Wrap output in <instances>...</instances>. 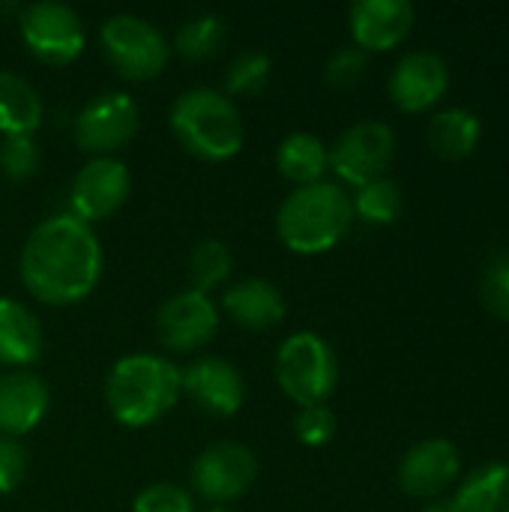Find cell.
Masks as SVG:
<instances>
[{"mask_svg": "<svg viewBox=\"0 0 509 512\" xmlns=\"http://www.w3.org/2000/svg\"><path fill=\"white\" fill-rule=\"evenodd\" d=\"M105 255L93 225L72 213L42 219L24 240L18 258L21 285L45 306H75L102 279Z\"/></svg>", "mask_w": 509, "mask_h": 512, "instance_id": "1", "label": "cell"}, {"mask_svg": "<svg viewBox=\"0 0 509 512\" xmlns=\"http://www.w3.org/2000/svg\"><path fill=\"white\" fill-rule=\"evenodd\" d=\"M180 366L162 354H126L105 378V405L126 429L159 423L180 402Z\"/></svg>", "mask_w": 509, "mask_h": 512, "instance_id": "2", "label": "cell"}, {"mask_svg": "<svg viewBox=\"0 0 509 512\" xmlns=\"http://www.w3.org/2000/svg\"><path fill=\"white\" fill-rule=\"evenodd\" d=\"M168 126L177 144L201 162H228L246 144L237 102L216 87L183 90L168 111Z\"/></svg>", "mask_w": 509, "mask_h": 512, "instance_id": "3", "label": "cell"}, {"mask_svg": "<svg viewBox=\"0 0 509 512\" xmlns=\"http://www.w3.org/2000/svg\"><path fill=\"white\" fill-rule=\"evenodd\" d=\"M351 222V195L333 180L297 186L276 210V234L297 255L330 252L348 234Z\"/></svg>", "mask_w": 509, "mask_h": 512, "instance_id": "4", "label": "cell"}, {"mask_svg": "<svg viewBox=\"0 0 509 512\" xmlns=\"http://www.w3.org/2000/svg\"><path fill=\"white\" fill-rule=\"evenodd\" d=\"M273 372L279 390L300 408L327 405L339 384V357L324 336L300 330L279 345Z\"/></svg>", "mask_w": 509, "mask_h": 512, "instance_id": "5", "label": "cell"}, {"mask_svg": "<svg viewBox=\"0 0 509 512\" xmlns=\"http://www.w3.org/2000/svg\"><path fill=\"white\" fill-rule=\"evenodd\" d=\"M99 45L114 72L126 81L159 78L171 60V42L165 33L141 15L114 12L99 27Z\"/></svg>", "mask_w": 509, "mask_h": 512, "instance_id": "6", "label": "cell"}, {"mask_svg": "<svg viewBox=\"0 0 509 512\" xmlns=\"http://www.w3.org/2000/svg\"><path fill=\"white\" fill-rule=\"evenodd\" d=\"M18 33L24 48L45 66H69L87 45L84 18L60 0H36L21 6Z\"/></svg>", "mask_w": 509, "mask_h": 512, "instance_id": "7", "label": "cell"}, {"mask_svg": "<svg viewBox=\"0 0 509 512\" xmlns=\"http://www.w3.org/2000/svg\"><path fill=\"white\" fill-rule=\"evenodd\" d=\"M138 129H141L138 102L123 90H108L84 102V108L75 117L72 135L75 144L93 159V156H114L138 135Z\"/></svg>", "mask_w": 509, "mask_h": 512, "instance_id": "8", "label": "cell"}, {"mask_svg": "<svg viewBox=\"0 0 509 512\" xmlns=\"http://www.w3.org/2000/svg\"><path fill=\"white\" fill-rule=\"evenodd\" d=\"M396 156V132L384 120H360L348 126L330 147V168L354 189L387 177Z\"/></svg>", "mask_w": 509, "mask_h": 512, "instance_id": "9", "label": "cell"}, {"mask_svg": "<svg viewBox=\"0 0 509 512\" xmlns=\"http://www.w3.org/2000/svg\"><path fill=\"white\" fill-rule=\"evenodd\" d=\"M258 477V459L246 444L216 441L192 462V492L210 507H225L243 498Z\"/></svg>", "mask_w": 509, "mask_h": 512, "instance_id": "10", "label": "cell"}, {"mask_svg": "<svg viewBox=\"0 0 509 512\" xmlns=\"http://www.w3.org/2000/svg\"><path fill=\"white\" fill-rule=\"evenodd\" d=\"M132 192V174L117 156L87 159L69 189V213L87 225L114 216Z\"/></svg>", "mask_w": 509, "mask_h": 512, "instance_id": "11", "label": "cell"}, {"mask_svg": "<svg viewBox=\"0 0 509 512\" xmlns=\"http://www.w3.org/2000/svg\"><path fill=\"white\" fill-rule=\"evenodd\" d=\"M156 339L162 348L177 354H192L204 348L219 330V306L210 294L180 291L156 309Z\"/></svg>", "mask_w": 509, "mask_h": 512, "instance_id": "12", "label": "cell"}, {"mask_svg": "<svg viewBox=\"0 0 509 512\" xmlns=\"http://www.w3.org/2000/svg\"><path fill=\"white\" fill-rule=\"evenodd\" d=\"M180 390L189 402H195L204 414L228 420L243 408L246 378L228 357L204 354L180 369Z\"/></svg>", "mask_w": 509, "mask_h": 512, "instance_id": "13", "label": "cell"}, {"mask_svg": "<svg viewBox=\"0 0 509 512\" xmlns=\"http://www.w3.org/2000/svg\"><path fill=\"white\" fill-rule=\"evenodd\" d=\"M462 474V456L459 447L447 438H426L417 441L411 450H405V456L399 459V489L408 498H438L444 495Z\"/></svg>", "mask_w": 509, "mask_h": 512, "instance_id": "14", "label": "cell"}, {"mask_svg": "<svg viewBox=\"0 0 509 512\" xmlns=\"http://www.w3.org/2000/svg\"><path fill=\"white\" fill-rule=\"evenodd\" d=\"M447 87H450V66L438 51L429 48L408 51L405 57H399V63L387 78V93L393 105L408 114H420L438 105Z\"/></svg>", "mask_w": 509, "mask_h": 512, "instance_id": "15", "label": "cell"}, {"mask_svg": "<svg viewBox=\"0 0 509 512\" xmlns=\"http://www.w3.org/2000/svg\"><path fill=\"white\" fill-rule=\"evenodd\" d=\"M414 21L417 9L408 0H357L348 9L351 39L366 54L402 45L411 36Z\"/></svg>", "mask_w": 509, "mask_h": 512, "instance_id": "16", "label": "cell"}, {"mask_svg": "<svg viewBox=\"0 0 509 512\" xmlns=\"http://www.w3.org/2000/svg\"><path fill=\"white\" fill-rule=\"evenodd\" d=\"M51 408L48 384L30 369H9L0 375V435L21 438L33 432Z\"/></svg>", "mask_w": 509, "mask_h": 512, "instance_id": "17", "label": "cell"}, {"mask_svg": "<svg viewBox=\"0 0 509 512\" xmlns=\"http://www.w3.org/2000/svg\"><path fill=\"white\" fill-rule=\"evenodd\" d=\"M222 312L243 330L249 333H264L273 330L285 321V297L282 291L267 282V279H240L225 288L222 294Z\"/></svg>", "mask_w": 509, "mask_h": 512, "instance_id": "18", "label": "cell"}, {"mask_svg": "<svg viewBox=\"0 0 509 512\" xmlns=\"http://www.w3.org/2000/svg\"><path fill=\"white\" fill-rule=\"evenodd\" d=\"M45 351V333L30 306L0 297V366L30 369Z\"/></svg>", "mask_w": 509, "mask_h": 512, "instance_id": "19", "label": "cell"}, {"mask_svg": "<svg viewBox=\"0 0 509 512\" xmlns=\"http://www.w3.org/2000/svg\"><path fill=\"white\" fill-rule=\"evenodd\" d=\"M483 138V123L468 108H444L438 111L426 126V144L429 150L444 162H462L468 159Z\"/></svg>", "mask_w": 509, "mask_h": 512, "instance_id": "20", "label": "cell"}, {"mask_svg": "<svg viewBox=\"0 0 509 512\" xmlns=\"http://www.w3.org/2000/svg\"><path fill=\"white\" fill-rule=\"evenodd\" d=\"M42 117L45 105L36 87L24 75L0 69V135H33L42 126Z\"/></svg>", "mask_w": 509, "mask_h": 512, "instance_id": "21", "label": "cell"}, {"mask_svg": "<svg viewBox=\"0 0 509 512\" xmlns=\"http://www.w3.org/2000/svg\"><path fill=\"white\" fill-rule=\"evenodd\" d=\"M447 512H509L507 462H486L474 468L447 501Z\"/></svg>", "mask_w": 509, "mask_h": 512, "instance_id": "22", "label": "cell"}, {"mask_svg": "<svg viewBox=\"0 0 509 512\" xmlns=\"http://www.w3.org/2000/svg\"><path fill=\"white\" fill-rule=\"evenodd\" d=\"M276 168L294 186L318 183L330 168V147L312 132H291L276 147Z\"/></svg>", "mask_w": 509, "mask_h": 512, "instance_id": "23", "label": "cell"}, {"mask_svg": "<svg viewBox=\"0 0 509 512\" xmlns=\"http://www.w3.org/2000/svg\"><path fill=\"white\" fill-rule=\"evenodd\" d=\"M231 270H234V255L216 237H207V240L195 243L192 252H189V258H186L189 288L192 291H201V294H213L216 288L228 285Z\"/></svg>", "mask_w": 509, "mask_h": 512, "instance_id": "24", "label": "cell"}, {"mask_svg": "<svg viewBox=\"0 0 509 512\" xmlns=\"http://www.w3.org/2000/svg\"><path fill=\"white\" fill-rule=\"evenodd\" d=\"M228 39V24L222 15L216 12H201V15H192L186 18L177 33H174V51L186 60H210L219 54V48L225 45Z\"/></svg>", "mask_w": 509, "mask_h": 512, "instance_id": "25", "label": "cell"}, {"mask_svg": "<svg viewBox=\"0 0 509 512\" xmlns=\"http://www.w3.org/2000/svg\"><path fill=\"white\" fill-rule=\"evenodd\" d=\"M351 210L354 219H363L369 225H393L405 210L402 186L390 177H378L351 195Z\"/></svg>", "mask_w": 509, "mask_h": 512, "instance_id": "26", "label": "cell"}, {"mask_svg": "<svg viewBox=\"0 0 509 512\" xmlns=\"http://www.w3.org/2000/svg\"><path fill=\"white\" fill-rule=\"evenodd\" d=\"M273 75V57L261 48L240 51L225 72V96H252L267 87Z\"/></svg>", "mask_w": 509, "mask_h": 512, "instance_id": "27", "label": "cell"}, {"mask_svg": "<svg viewBox=\"0 0 509 512\" xmlns=\"http://www.w3.org/2000/svg\"><path fill=\"white\" fill-rule=\"evenodd\" d=\"M480 297L489 315H495L498 321H509V246L498 249L486 261L480 279Z\"/></svg>", "mask_w": 509, "mask_h": 512, "instance_id": "28", "label": "cell"}, {"mask_svg": "<svg viewBox=\"0 0 509 512\" xmlns=\"http://www.w3.org/2000/svg\"><path fill=\"white\" fill-rule=\"evenodd\" d=\"M42 165V150L33 141V135H15L3 138L0 144V174L12 183H27L36 177Z\"/></svg>", "mask_w": 509, "mask_h": 512, "instance_id": "29", "label": "cell"}, {"mask_svg": "<svg viewBox=\"0 0 509 512\" xmlns=\"http://www.w3.org/2000/svg\"><path fill=\"white\" fill-rule=\"evenodd\" d=\"M369 72V54L363 48H357L354 42L351 45H339L327 63H324V81L333 87V90H351L357 87Z\"/></svg>", "mask_w": 509, "mask_h": 512, "instance_id": "30", "label": "cell"}, {"mask_svg": "<svg viewBox=\"0 0 509 512\" xmlns=\"http://www.w3.org/2000/svg\"><path fill=\"white\" fill-rule=\"evenodd\" d=\"M132 512H195V498L177 483H153L135 495Z\"/></svg>", "mask_w": 509, "mask_h": 512, "instance_id": "31", "label": "cell"}, {"mask_svg": "<svg viewBox=\"0 0 509 512\" xmlns=\"http://www.w3.org/2000/svg\"><path fill=\"white\" fill-rule=\"evenodd\" d=\"M336 429H339V420H336L333 408H327V405L300 408L297 417H294V435L306 447H324V444H330L336 438Z\"/></svg>", "mask_w": 509, "mask_h": 512, "instance_id": "32", "label": "cell"}, {"mask_svg": "<svg viewBox=\"0 0 509 512\" xmlns=\"http://www.w3.org/2000/svg\"><path fill=\"white\" fill-rule=\"evenodd\" d=\"M30 459L27 450L18 438H3L0 435V495H12L24 477H27Z\"/></svg>", "mask_w": 509, "mask_h": 512, "instance_id": "33", "label": "cell"}, {"mask_svg": "<svg viewBox=\"0 0 509 512\" xmlns=\"http://www.w3.org/2000/svg\"><path fill=\"white\" fill-rule=\"evenodd\" d=\"M417 512H447V504H426L423 510Z\"/></svg>", "mask_w": 509, "mask_h": 512, "instance_id": "34", "label": "cell"}, {"mask_svg": "<svg viewBox=\"0 0 509 512\" xmlns=\"http://www.w3.org/2000/svg\"><path fill=\"white\" fill-rule=\"evenodd\" d=\"M204 512H231V510H228V507H207Z\"/></svg>", "mask_w": 509, "mask_h": 512, "instance_id": "35", "label": "cell"}]
</instances>
